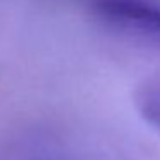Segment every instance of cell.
Instances as JSON below:
<instances>
[{"mask_svg":"<svg viewBox=\"0 0 160 160\" xmlns=\"http://www.w3.org/2000/svg\"><path fill=\"white\" fill-rule=\"evenodd\" d=\"M91 11L107 28L160 48V7L150 0H98Z\"/></svg>","mask_w":160,"mask_h":160,"instance_id":"obj_1","label":"cell"},{"mask_svg":"<svg viewBox=\"0 0 160 160\" xmlns=\"http://www.w3.org/2000/svg\"><path fill=\"white\" fill-rule=\"evenodd\" d=\"M134 98L143 119L160 131V78L146 79L138 88Z\"/></svg>","mask_w":160,"mask_h":160,"instance_id":"obj_2","label":"cell"},{"mask_svg":"<svg viewBox=\"0 0 160 160\" xmlns=\"http://www.w3.org/2000/svg\"><path fill=\"white\" fill-rule=\"evenodd\" d=\"M93 2H98V0H91V4H93Z\"/></svg>","mask_w":160,"mask_h":160,"instance_id":"obj_3","label":"cell"}]
</instances>
